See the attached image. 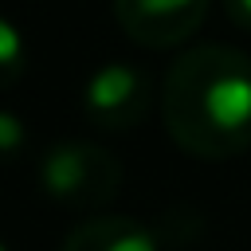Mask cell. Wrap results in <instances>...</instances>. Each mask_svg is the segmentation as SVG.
Segmentation results:
<instances>
[{
    "mask_svg": "<svg viewBox=\"0 0 251 251\" xmlns=\"http://www.w3.org/2000/svg\"><path fill=\"white\" fill-rule=\"evenodd\" d=\"M208 118L216 122V129H243L251 126V78L247 75H224L208 86L204 94Z\"/></svg>",
    "mask_w": 251,
    "mask_h": 251,
    "instance_id": "cell-1",
    "label": "cell"
},
{
    "mask_svg": "<svg viewBox=\"0 0 251 251\" xmlns=\"http://www.w3.org/2000/svg\"><path fill=\"white\" fill-rule=\"evenodd\" d=\"M133 71L126 67H106L94 82H90V106H118L133 94Z\"/></svg>",
    "mask_w": 251,
    "mask_h": 251,
    "instance_id": "cell-2",
    "label": "cell"
},
{
    "mask_svg": "<svg viewBox=\"0 0 251 251\" xmlns=\"http://www.w3.org/2000/svg\"><path fill=\"white\" fill-rule=\"evenodd\" d=\"M12 59H20V35L12 24L0 20V63H12Z\"/></svg>",
    "mask_w": 251,
    "mask_h": 251,
    "instance_id": "cell-3",
    "label": "cell"
},
{
    "mask_svg": "<svg viewBox=\"0 0 251 251\" xmlns=\"http://www.w3.org/2000/svg\"><path fill=\"white\" fill-rule=\"evenodd\" d=\"M137 4H141V12H145V16H165V12L184 8V4H196V0H137Z\"/></svg>",
    "mask_w": 251,
    "mask_h": 251,
    "instance_id": "cell-4",
    "label": "cell"
},
{
    "mask_svg": "<svg viewBox=\"0 0 251 251\" xmlns=\"http://www.w3.org/2000/svg\"><path fill=\"white\" fill-rule=\"evenodd\" d=\"M12 141H20V122L0 114V145H12Z\"/></svg>",
    "mask_w": 251,
    "mask_h": 251,
    "instance_id": "cell-5",
    "label": "cell"
},
{
    "mask_svg": "<svg viewBox=\"0 0 251 251\" xmlns=\"http://www.w3.org/2000/svg\"><path fill=\"white\" fill-rule=\"evenodd\" d=\"M114 251H153V243H149L145 235H129V239L114 243Z\"/></svg>",
    "mask_w": 251,
    "mask_h": 251,
    "instance_id": "cell-6",
    "label": "cell"
},
{
    "mask_svg": "<svg viewBox=\"0 0 251 251\" xmlns=\"http://www.w3.org/2000/svg\"><path fill=\"white\" fill-rule=\"evenodd\" d=\"M239 4H243V8H247V12H251V0H239Z\"/></svg>",
    "mask_w": 251,
    "mask_h": 251,
    "instance_id": "cell-7",
    "label": "cell"
},
{
    "mask_svg": "<svg viewBox=\"0 0 251 251\" xmlns=\"http://www.w3.org/2000/svg\"><path fill=\"white\" fill-rule=\"evenodd\" d=\"M0 251H4V247H0Z\"/></svg>",
    "mask_w": 251,
    "mask_h": 251,
    "instance_id": "cell-8",
    "label": "cell"
}]
</instances>
